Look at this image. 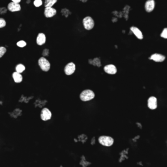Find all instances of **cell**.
<instances>
[{"label":"cell","instance_id":"3","mask_svg":"<svg viewBox=\"0 0 167 167\" xmlns=\"http://www.w3.org/2000/svg\"><path fill=\"white\" fill-rule=\"evenodd\" d=\"M98 141H99L100 144L103 146H106V147H110V146H112V144H114V139L109 136H101L98 139Z\"/></svg>","mask_w":167,"mask_h":167},{"label":"cell","instance_id":"19","mask_svg":"<svg viewBox=\"0 0 167 167\" xmlns=\"http://www.w3.org/2000/svg\"><path fill=\"white\" fill-rule=\"evenodd\" d=\"M16 45H17V46H19L20 48H24L27 45V43L25 41L21 40V41H19L17 42Z\"/></svg>","mask_w":167,"mask_h":167},{"label":"cell","instance_id":"24","mask_svg":"<svg viewBox=\"0 0 167 167\" xmlns=\"http://www.w3.org/2000/svg\"><path fill=\"white\" fill-rule=\"evenodd\" d=\"M49 49H45L43 50V52H42V56H43V57H46V56H49Z\"/></svg>","mask_w":167,"mask_h":167},{"label":"cell","instance_id":"5","mask_svg":"<svg viewBox=\"0 0 167 167\" xmlns=\"http://www.w3.org/2000/svg\"><path fill=\"white\" fill-rule=\"evenodd\" d=\"M76 71V65L73 62H69L64 67V73L67 76L72 75Z\"/></svg>","mask_w":167,"mask_h":167},{"label":"cell","instance_id":"9","mask_svg":"<svg viewBox=\"0 0 167 167\" xmlns=\"http://www.w3.org/2000/svg\"><path fill=\"white\" fill-rule=\"evenodd\" d=\"M155 7H156V1H155V0H147L146 1L144 9L147 13H151L154 10Z\"/></svg>","mask_w":167,"mask_h":167},{"label":"cell","instance_id":"10","mask_svg":"<svg viewBox=\"0 0 167 167\" xmlns=\"http://www.w3.org/2000/svg\"><path fill=\"white\" fill-rule=\"evenodd\" d=\"M148 107L150 110H156L157 108V99L154 96H151L148 99Z\"/></svg>","mask_w":167,"mask_h":167},{"label":"cell","instance_id":"23","mask_svg":"<svg viewBox=\"0 0 167 167\" xmlns=\"http://www.w3.org/2000/svg\"><path fill=\"white\" fill-rule=\"evenodd\" d=\"M7 25V22L3 18H0V28H3Z\"/></svg>","mask_w":167,"mask_h":167},{"label":"cell","instance_id":"1","mask_svg":"<svg viewBox=\"0 0 167 167\" xmlns=\"http://www.w3.org/2000/svg\"><path fill=\"white\" fill-rule=\"evenodd\" d=\"M95 94L93 91H92L91 89H84L83 90L80 94V99L82 101L84 102H87V101H89L92 99H93L95 98Z\"/></svg>","mask_w":167,"mask_h":167},{"label":"cell","instance_id":"25","mask_svg":"<svg viewBox=\"0 0 167 167\" xmlns=\"http://www.w3.org/2000/svg\"><path fill=\"white\" fill-rule=\"evenodd\" d=\"M7 10H8L7 9H6L5 7H1V9H0V13H1V14H4L7 13Z\"/></svg>","mask_w":167,"mask_h":167},{"label":"cell","instance_id":"8","mask_svg":"<svg viewBox=\"0 0 167 167\" xmlns=\"http://www.w3.org/2000/svg\"><path fill=\"white\" fill-rule=\"evenodd\" d=\"M165 59H166V57L165 55L161 54H159V53L153 54H151L150 57V59H151V60L155 62H157V63L163 62L165 60Z\"/></svg>","mask_w":167,"mask_h":167},{"label":"cell","instance_id":"18","mask_svg":"<svg viewBox=\"0 0 167 167\" xmlns=\"http://www.w3.org/2000/svg\"><path fill=\"white\" fill-rule=\"evenodd\" d=\"M26 70V67L22 64H19L16 65L15 71L19 73H22Z\"/></svg>","mask_w":167,"mask_h":167},{"label":"cell","instance_id":"12","mask_svg":"<svg viewBox=\"0 0 167 167\" xmlns=\"http://www.w3.org/2000/svg\"><path fill=\"white\" fill-rule=\"evenodd\" d=\"M131 31H132L133 34L135 35V37L139 40H142L144 38V35H143L142 32L136 26H131L130 28Z\"/></svg>","mask_w":167,"mask_h":167},{"label":"cell","instance_id":"13","mask_svg":"<svg viewBox=\"0 0 167 167\" xmlns=\"http://www.w3.org/2000/svg\"><path fill=\"white\" fill-rule=\"evenodd\" d=\"M7 9L11 12H18L21 10V5L20 4H16L11 1L7 5Z\"/></svg>","mask_w":167,"mask_h":167},{"label":"cell","instance_id":"20","mask_svg":"<svg viewBox=\"0 0 167 167\" xmlns=\"http://www.w3.org/2000/svg\"><path fill=\"white\" fill-rule=\"evenodd\" d=\"M43 0H34V5L35 7H39L43 5Z\"/></svg>","mask_w":167,"mask_h":167},{"label":"cell","instance_id":"21","mask_svg":"<svg viewBox=\"0 0 167 167\" xmlns=\"http://www.w3.org/2000/svg\"><path fill=\"white\" fill-rule=\"evenodd\" d=\"M160 36L163 39H167V28H165L163 29L162 32L160 34Z\"/></svg>","mask_w":167,"mask_h":167},{"label":"cell","instance_id":"15","mask_svg":"<svg viewBox=\"0 0 167 167\" xmlns=\"http://www.w3.org/2000/svg\"><path fill=\"white\" fill-rule=\"evenodd\" d=\"M12 76H13L14 82L15 83L19 84V83L22 82L23 76L21 73H19L16 72V71H15V72H14L13 74H12Z\"/></svg>","mask_w":167,"mask_h":167},{"label":"cell","instance_id":"16","mask_svg":"<svg viewBox=\"0 0 167 167\" xmlns=\"http://www.w3.org/2000/svg\"><path fill=\"white\" fill-rule=\"evenodd\" d=\"M88 63L93 66L96 67H101V59L99 58H95L94 59H90L88 60Z\"/></svg>","mask_w":167,"mask_h":167},{"label":"cell","instance_id":"7","mask_svg":"<svg viewBox=\"0 0 167 167\" xmlns=\"http://www.w3.org/2000/svg\"><path fill=\"white\" fill-rule=\"evenodd\" d=\"M103 70L106 73L111 74V75H114V74H116L118 72L117 67H116V65L113 64L106 65L104 67Z\"/></svg>","mask_w":167,"mask_h":167},{"label":"cell","instance_id":"11","mask_svg":"<svg viewBox=\"0 0 167 167\" xmlns=\"http://www.w3.org/2000/svg\"><path fill=\"white\" fill-rule=\"evenodd\" d=\"M56 13H57V11L56 9L53 7H46L44 9V14L46 18L50 19V18H52L54 16Z\"/></svg>","mask_w":167,"mask_h":167},{"label":"cell","instance_id":"4","mask_svg":"<svg viewBox=\"0 0 167 167\" xmlns=\"http://www.w3.org/2000/svg\"><path fill=\"white\" fill-rule=\"evenodd\" d=\"M82 25L86 30H91L95 26L94 20L91 16H86L82 20Z\"/></svg>","mask_w":167,"mask_h":167},{"label":"cell","instance_id":"17","mask_svg":"<svg viewBox=\"0 0 167 167\" xmlns=\"http://www.w3.org/2000/svg\"><path fill=\"white\" fill-rule=\"evenodd\" d=\"M57 1L58 0H44V7H52L57 3Z\"/></svg>","mask_w":167,"mask_h":167},{"label":"cell","instance_id":"6","mask_svg":"<svg viewBox=\"0 0 167 167\" xmlns=\"http://www.w3.org/2000/svg\"><path fill=\"white\" fill-rule=\"evenodd\" d=\"M52 112L47 108H44L42 109L41 112V118L43 121L50 120L52 118Z\"/></svg>","mask_w":167,"mask_h":167},{"label":"cell","instance_id":"2","mask_svg":"<svg viewBox=\"0 0 167 167\" xmlns=\"http://www.w3.org/2000/svg\"><path fill=\"white\" fill-rule=\"evenodd\" d=\"M38 65L41 69L44 72H48L50 70V67H51L50 61L44 57H41L39 59Z\"/></svg>","mask_w":167,"mask_h":167},{"label":"cell","instance_id":"14","mask_svg":"<svg viewBox=\"0 0 167 167\" xmlns=\"http://www.w3.org/2000/svg\"><path fill=\"white\" fill-rule=\"evenodd\" d=\"M46 35L43 33H39L37 35V38H36V43L37 44H38L39 46H42L46 43Z\"/></svg>","mask_w":167,"mask_h":167},{"label":"cell","instance_id":"26","mask_svg":"<svg viewBox=\"0 0 167 167\" xmlns=\"http://www.w3.org/2000/svg\"><path fill=\"white\" fill-rule=\"evenodd\" d=\"M11 1L13 2L16 3V4H20V3L21 2V0H11Z\"/></svg>","mask_w":167,"mask_h":167},{"label":"cell","instance_id":"22","mask_svg":"<svg viewBox=\"0 0 167 167\" xmlns=\"http://www.w3.org/2000/svg\"><path fill=\"white\" fill-rule=\"evenodd\" d=\"M7 52V49L4 46L0 47V58H2L5 54Z\"/></svg>","mask_w":167,"mask_h":167}]
</instances>
